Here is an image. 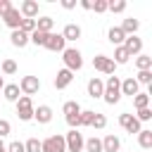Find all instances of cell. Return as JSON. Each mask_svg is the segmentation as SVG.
I'll return each mask as SVG.
<instances>
[{
  "label": "cell",
  "instance_id": "ee69618b",
  "mask_svg": "<svg viewBox=\"0 0 152 152\" xmlns=\"http://www.w3.org/2000/svg\"><path fill=\"white\" fill-rule=\"evenodd\" d=\"M81 7L83 10H90V0H81Z\"/></svg>",
  "mask_w": 152,
  "mask_h": 152
},
{
  "label": "cell",
  "instance_id": "4dcf8cb0",
  "mask_svg": "<svg viewBox=\"0 0 152 152\" xmlns=\"http://www.w3.org/2000/svg\"><path fill=\"white\" fill-rule=\"evenodd\" d=\"M83 147H86V152H102V142L97 138H88L83 142Z\"/></svg>",
  "mask_w": 152,
  "mask_h": 152
},
{
  "label": "cell",
  "instance_id": "bcb514c9",
  "mask_svg": "<svg viewBox=\"0 0 152 152\" xmlns=\"http://www.w3.org/2000/svg\"><path fill=\"white\" fill-rule=\"evenodd\" d=\"M0 152H7V150H5V147H0Z\"/></svg>",
  "mask_w": 152,
  "mask_h": 152
},
{
  "label": "cell",
  "instance_id": "836d02e7",
  "mask_svg": "<svg viewBox=\"0 0 152 152\" xmlns=\"http://www.w3.org/2000/svg\"><path fill=\"white\" fill-rule=\"evenodd\" d=\"M24 150H26V152H40V140H38V138H28V140L24 142Z\"/></svg>",
  "mask_w": 152,
  "mask_h": 152
},
{
  "label": "cell",
  "instance_id": "4316f807",
  "mask_svg": "<svg viewBox=\"0 0 152 152\" xmlns=\"http://www.w3.org/2000/svg\"><path fill=\"white\" fill-rule=\"evenodd\" d=\"M48 36H50V33H43V31H33V33H28V40H31L33 45H43V48H45V40H48Z\"/></svg>",
  "mask_w": 152,
  "mask_h": 152
},
{
  "label": "cell",
  "instance_id": "d6a6232c",
  "mask_svg": "<svg viewBox=\"0 0 152 152\" xmlns=\"http://www.w3.org/2000/svg\"><path fill=\"white\" fill-rule=\"evenodd\" d=\"M133 100H135V107H138V109H145V107L150 104V95H147V93H138Z\"/></svg>",
  "mask_w": 152,
  "mask_h": 152
},
{
  "label": "cell",
  "instance_id": "52a82bcc",
  "mask_svg": "<svg viewBox=\"0 0 152 152\" xmlns=\"http://www.w3.org/2000/svg\"><path fill=\"white\" fill-rule=\"evenodd\" d=\"M93 66H95L97 71H102V74H114V69H116L114 59L107 57V55H95V57H93Z\"/></svg>",
  "mask_w": 152,
  "mask_h": 152
},
{
  "label": "cell",
  "instance_id": "ab89813d",
  "mask_svg": "<svg viewBox=\"0 0 152 152\" xmlns=\"http://www.w3.org/2000/svg\"><path fill=\"white\" fill-rule=\"evenodd\" d=\"M135 81H138V86H140V83H150V81H152V71H140Z\"/></svg>",
  "mask_w": 152,
  "mask_h": 152
},
{
  "label": "cell",
  "instance_id": "7c38bea8",
  "mask_svg": "<svg viewBox=\"0 0 152 152\" xmlns=\"http://www.w3.org/2000/svg\"><path fill=\"white\" fill-rule=\"evenodd\" d=\"M71 81H74V74H71L69 69H59V71H57V76H55V88H57V90H62V88H66Z\"/></svg>",
  "mask_w": 152,
  "mask_h": 152
},
{
  "label": "cell",
  "instance_id": "5b68a950",
  "mask_svg": "<svg viewBox=\"0 0 152 152\" xmlns=\"http://www.w3.org/2000/svg\"><path fill=\"white\" fill-rule=\"evenodd\" d=\"M40 152H66V145H64V138L62 135H50L40 142Z\"/></svg>",
  "mask_w": 152,
  "mask_h": 152
},
{
  "label": "cell",
  "instance_id": "e575fe53",
  "mask_svg": "<svg viewBox=\"0 0 152 152\" xmlns=\"http://www.w3.org/2000/svg\"><path fill=\"white\" fill-rule=\"evenodd\" d=\"M90 126H95V128H104L107 126V116L104 114H100V112H95V116H93V124Z\"/></svg>",
  "mask_w": 152,
  "mask_h": 152
},
{
  "label": "cell",
  "instance_id": "8fae6325",
  "mask_svg": "<svg viewBox=\"0 0 152 152\" xmlns=\"http://www.w3.org/2000/svg\"><path fill=\"white\" fill-rule=\"evenodd\" d=\"M2 19H5V24H7L12 31H17V28L21 26V21H24V17L19 14V10H14V7H12V10H10V12H7Z\"/></svg>",
  "mask_w": 152,
  "mask_h": 152
},
{
  "label": "cell",
  "instance_id": "ffe728a7",
  "mask_svg": "<svg viewBox=\"0 0 152 152\" xmlns=\"http://www.w3.org/2000/svg\"><path fill=\"white\" fill-rule=\"evenodd\" d=\"M10 40H12V45H14V48H24V45L28 43V33H24L21 28H17V31H12V33H10Z\"/></svg>",
  "mask_w": 152,
  "mask_h": 152
},
{
  "label": "cell",
  "instance_id": "9a60e30c",
  "mask_svg": "<svg viewBox=\"0 0 152 152\" xmlns=\"http://www.w3.org/2000/svg\"><path fill=\"white\" fill-rule=\"evenodd\" d=\"M107 38H109V43L112 45H124V40H126V33L121 31V26H112L109 31H107Z\"/></svg>",
  "mask_w": 152,
  "mask_h": 152
},
{
  "label": "cell",
  "instance_id": "4fadbf2b",
  "mask_svg": "<svg viewBox=\"0 0 152 152\" xmlns=\"http://www.w3.org/2000/svg\"><path fill=\"white\" fill-rule=\"evenodd\" d=\"M33 119H36L38 124H50V121H52V109H50L48 104H40L38 109H33Z\"/></svg>",
  "mask_w": 152,
  "mask_h": 152
},
{
  "label": "cell",
  "instance_id": "e0dca14e",
  "mask_svg": "<svg viewBox=\"0 0 152 152\" xmlns=\"http://www.w3.org/2000/svg\"><path fill=\"white\" fill-rule=\"evenodd\" d=\"M138 81L135 78H124L121 81V95H131V97H135L138 95Z\"/></svg>",
  "mask_w": 152,
  "mask_h": 152
},
{
  "label": "cell",
  "instance_id": "1f68e13d",
  "mask_svg": "<svg viewBox=\"0 0 152 152\" xmlns=\"http://www.w3.org/2000/svg\"><path fill=\"white\" fill-rule=\"evenodd\" d=\"M0 69H2V74L12 76V74H17V62H14V59H2Z\"/></svg>",
  "mask_w": 152,
  "mask_h": 152
},
{
  "label": "cell",
  "instance_id": "277c9868",
  "mask_svg": "<svg viewBox=\"0 0 152 152\" xmlns=\"http://www.w3.org/2000/svg\"><path fill=\"white\" fill-rule=\"evenodd\" d=\"M83 135L78 133V128H71L69 133H66V138H64V145H66V152H81L83 150Z\"/></svg>",
  "mask_w": 152,
  "mask_h": 152
},
{
  "label": "cell",
  "instance_id": "8d00e7d4",
  "mask_svg": "<svg viewBox=\"0 0 152 152\" xmlns=\"http://www.w3.org/2000/svg\"><path fill=\"white\" fill-rule=\"evenodd\" d=\"M19 28H21L24 33H33V31H36V19H24Z\"/></svg>",
  "mask_w": 152,
  "mask_h": 152
},
{
  "label": "cell",
  "instance_id": "484cf974",
  "mask_svg": "<svg viewBox=\"0 0 152 152\" xmlns=\"http://www.w3.org/2000/svg\"><path fill=\"white\" fill-rule=\"evenodd\" d=\"M112 59H114V64H126V62L131 59V55L124 50V45H119V48L114 50V57H112Z\"/></svg>",
  "mask_w": 152,
  "mask_h": 152
},
{
  "label": "cell",
  "instance_id": "7bdbcfd3",
  "mask_svg": "<svg viewBox=\"0 0 152 152\" xmlns=\"http://www.w3.org/2000/svg\"><path fill=\"white\" fill-rule=\"evenodd\" d=\"M62 7H64V10H71V7H76V2H74V0H64Z\"/></svg>",
  "mask_w": 152,
  "mask_h": 152
},
{
  "label": "cell",
  "instance_id": "7a4b0ae2",
  "mask_svg": "<svg viewBox=\"0 0 152 152\" xmlns=\"http://www.w3.org/2000/svg\"><path fill=\"white\" fill-rule=\"evenodd\" d=\"M62 55H64V57H62V59H64V69H69L71 74H74V71H78V69L83 66L81 52H78L76 48H64V52H62Z\"/></svg>",
  "mask_w": 152,
  "mask_h": 152
},
{
  "label": "cell",
  "instance_id": "d6986e66",
  "mask_svg": "<svg viewBox=\"0 0 152 152\" xmlns=\"http://www.w3.org/2000/svg\"><path fill=\"white\" fill-rule=\"evenodd\" d=\"M62 38H64V40H78V38H81V26H76V24H66L64 31H62Z\"/></svg>",
  "mask_w": 152,
  "mask_h": 152
},
{
  "label": "cell",
  "instance_id": "603a6c76",
  "mask_svg": "<svg viewBox=\"0 0 152 152\" xmlns=\"http://www.w3.org/2000/svg\"><path fill=\"white\" fill-rule=\"evenodd\" d=\"M138 142H140V147H142V150H150V147H152V131L142 128V131L138 133Z\"/></svg>",
  "mask_w": 152,
  "mask_h": 152
},
{
  "label": "cell",
  "instance_id": "b9f144b4",
  "mask_svg": "<svg viewBox=\"0 0 152 152\" xmlns=\"http://www.w3.org/2000/svg\"><path fill=\"white\" fill-rule=\"evenodd\" d=\"M10 10H12V2L10 0H0V17H5Z\"/></svg>",
  "mask_w": 152,
  "mask_h": 152
},
{
  "label": "cell",
  "instance_id": "9c48e42d",
  "mask_svg": "<svg viewBox=\"0 0 152 152\" xmlns=\"http://www.w3.org/2000/svg\"><path fill=\"white\" fill-rule=\"evenodd\" d=\"M45 48H48V50H52V52H64L66 40L62 38V33H50V36H48V40H45Z\"/></svg>",
  "mask_w": 152,
  "mask_h": 152
},
{
  "label": "cell",
  "instance_id": "6da1fadb",
  "mask_svg": "<svg viewBox=\"0 0 152 152\" xmlns=\"http://www.w3.org/2000/svg\"><path fill=\"white\" fill-rule=\"evenodd\" d=\"M102 97H104L107 104H116V102L121 100V81H119V76H109V78H107Z\"/></svg>",
  "mask_w": 152,
  "mask_h": 152
},
{
  "label": "cell",
  "instance_id": "cb8c5ba5",
  "mask_svg": "<svg viewBox=\"0 0 152 152\" xmlns=\"http://www.w3.org/2000/svg\"><path fill=\"white\" fill-rule=\"evenodd\" d=\"M2 93H5V100H10V102H17V100H19V86H14V83L5 86Z\"/></svg>",
  "mask_w": 152,
  "mask_h": 152
},
{
  "label": "cell",
  "instance_id": "ac0fdd59",
  "mask_svg": "<svg viewBox=\"0 0 152 152\" xmlns=\"http://www.w3.org/2000/svg\"><path fill=\"white\" fill-rule=\"evenodd\" d=\"M100 142H102V152H119V147H121L116 135H104Z\"/></svg>",
  "mask_w": 152,
  "mask_h": 152
},
{
  "label": "cell",
  "instance_id": "7dc6e473",
  "mask_svg": "<svg viewBox=\"0 0 152 152\" xmlns=\"http://www.w3.org/2000/svg\"><path fill=\"white\" fill-rule=\"evenodd\" d=\"M0 147H5V145H2V138H0Z\"/></svg>",
  "mask_w": 152,
  "mask_h": 152
},
{
  "label": "cell",
  "instance_id": "d590c367",
  "mask_svg": "<svg viewBox=\"0 0 152 152\" xmlns=\"http://www.w3.org/2000/svg\"><path fill=\"white\" fill-rule=\"evenodd\" d=\"M90 10H93V12H97V14L107 12V0H95V2H90Z\"/></svg>",
  "mask_w": 152,
  "mask_h": 152
},
{
  "label": "cell",
  "instance_id": "8992f818",
  "mask_svg": "<svg viewBox=\"0 0 152 152\" xmlns=\"http://www.w3.org/2000/svg\"><path fill=\"white\" fill-rule=\"evenodd\" d=\"M40 90V81H38V76H24L21 81H19V93H24V95H36Z\"/></svg>",
  "mask_w": 152,
  "mask_h": 152
},
{
  "label": "cell",
  "instance_id": "f1b7e54d",
  "mask_svg": "<svg viewBox=\"0 0 152 152\" xmlns=\"http://www.w3.org/2000/svg\"><path fill=\"white\" fill-rule=\"evenodd\" d=\"M107 10L114 12V14H119V12L126 10V0H107Z\"/></svg>",
  "mask_w": 152,
  "mask_h": 152
},
{
  "label": "cell",
  "instance_id": "5bb4252c",
  "mask_svg": "<svg viewBox=\"0 0 152 152\" xmlns=\"http://www.w3.org/2000/svg\"><path fill=\"white\" fill-rule=\"evenodd\" d=\"M19 14H21L24 19H33V17L38 14V2H33V0H24V2H21Z\"/></svg>",
  "mask_w": 152,
  "mask_h": 152
},
{
  "label": "cell",
  "instance_id": "30bf717a",
  "mask_svg": "<svg viewBox=\"0 0 152 152\" xmlns=\"http://www.w3.org/2000/svg\"><path fill=\"white\" fill-rule=\"evenodd\" d=\"M124 50L133 57V55H140V50H142V40L138 38V36H126V40H124Z\"/></svg>",
  "mask_w": 152,
  "mask_h": 152
},
{
  "label": "cell",
  "instance_id": "f6af8a7d",
  "mask_svg": "<svg viewBox=\"0 0 152 152\" xmlns=\"http://www.w3.org/2000/svg\"><path fill=\"white\" fill-rule=\"evenodd\" d=\"M2 88H5V81H2V76H0V90H2Z\"/></svg>",
  "mask_w": 152,
  "mask_h": 152
},
{
  "label": "cell",
  "instance_id": "d4e9b609",
  "mask_svg": "<svg viewBox=\"0 0 152 152\" xmlns=\"http://www.w3.org/2000/svg\"><path fill=\"white\" fill-rule=\"evenodd\" d=\"M62 112H64L66 116H76V114H81V104H78L76 100H69V102H64Z\"/></svg>",
  "mask_w": 152,
  "mask_h": 152
},
{
  "label": "cell",
  "instance_id": "83f0119b",
  "mask_svg": "<svg viewBox=\"0 0 152 152\" xmlns=\"http://www.w3.org/2000/svg\"><path fill=\"white\" fill-rule=\"evenodd\" d=\"M135 66H138L140 71H150V66H152V57H147V55H138V57H135Z\"/></svg>",
  "mask_w": 152,
  "mask_h": 152
},
{
  "label": "cell",
  "instance_id": "7402d4cb",
  "mask_svg": "<svg viewBox=\"0 0 152 152\" xmlns=\"http://www.w3.org/2000/svg\"><path fill=\"white\" fill-rule=\"evenodd\" d=\"M138 26H140V21H138V19H124V24H121V31H124L126 36H135Z\"/></svg>",
  "mask_w": 152,
  "mask_h": 152
},
{
  "label": "cell",
  "instance_id": "3957f363",
  "mask_svg": "<svg viewBox=\"0 0 152 152\" xmlns=\"http://www.w3.org/2000/svg\"><path fill=\"white\" fill-rule=\"evenodd\" d=\"M33 100L28 97V95H21L19 100H17V116L21 119V121H31L33 119Z\"/></svg>",
  "mask_w": 152,
  "mask_h": 152
},
{
  "label": "cell",
  "instance_id": "f35d334b",
  "mask_svg": "<svg viewBox=\"0 0 152 152\" xmlns=\"http://www.w3.org/2000/svg\"><path fill=\"white\" fill-rule=\"evenodd\" d=\"M5 150H7V152H26V150H24V142H19V140L10 142V145H7Z\"/></svg>",
  "mask_w": 152,
  "mask_h": 152
},
{
  "label": "cell",
  "instance_id": "74e56055",
  "mask_svg": "<svg viewBox=\"0 0 152 152\" xmlns=\"http://www.w3.org/2000/svg\"><path fill=\"white\" fill-rule=\"evenodd\" d=\"M138 121H150L152 119V112H150V107H145V109H138V116H135Z\"/></svg>",
  "mask_w": 152,
  "mask_h": 152
},
{
  "label": "cell",
  "instance_id": "2e32d148",
  "mask_svg": "<svg viewBox=\"0 0 152 152\" xmlns=\"http://www.w3.org/2000/svg\"><path fill=\"white\" fill-rule=\"evenodd\" d=\"M102 93H104V83L100 78H90L88 81V95L95 100V97H102Z\"/></svg>",
  "mask_w": 152,
  "mask_h": 152
},
{
  "label": "cell",
  "instance_id": "44dd1931",
  "mask_svg": "<svg viewBox=\"0 0 152 152\" xmlns=\"http://www.w3.org/2000/svg\"><path fill=\"white\" fill-rule=\"evenodd\" d=\"M52 26H55V19H52V17H40V19H36V31L52 33Z\"/></svg>",
  "mask_w": 152,
  "mask_h": 152
},
{
  "label": "cell",
  "instance_id": "ba28073f",
  "mask_svg": "<svg viewBox=\"0 0 152 152\" xmlns=\"http://www.w3.org/2000/svg\"><path fill=\"white\" fill-rule=\"evenodd\" d=\"M119 126L126 131V133H140L142 128H140V121L133 116V114H119Z\"/></svg>",
  "mask_w": 152,
  "mask_h": 152
},
{
  "label": "cell",
  "instance_id": "f546056e",
  "mask_svg": "<svg viewBox=\"0 0 152 152\" xmlns=\"http://www.w3.org/2000/svg\"><path fill=\"white\" fill-rule=\"evenodd\" d=\"M93 116H95V112L81 109V114H78V126H90V124H93Z\"/></svg>",
  "mask_w": 152,
  "mask_h": 152
},
{
  "label": "cell",
  "instance_id": "60d3db41",
  "mask_svg": "<svg viewBox=\"0 0 152 152\" xmlns=\"http://www.w3.org/2000/svg\"><path fill=\"white\" fill-rule=\"evenodd\" d=\"M10 131H12V126H10V121H5V119H0V138H2V135H10Z\"/></svg>",
  "mask_w": 152,
  "mask_h": 152
}]
</instances>
